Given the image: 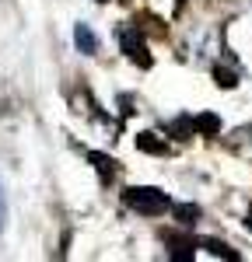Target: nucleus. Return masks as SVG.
<instances>
[{
    "label": "nucleus",
    "mask_w": 252,
    "mask_h": 262,
    "mask_svg": "<svg viewBox=\"0 0 252 262\" xmlns=\"http://www.w3.org/2000/svg\"><path fill=\"white\" fill-rule=\"evenodd\" d=\"M123 203L130 210L144 213V217H161L165 210H172V200L161 189H154V185H130L123 192Z\"/></svg>",
    "instance_id": "1"
},
{
    "label": "nucleus",
    "mask_w": 252,
    "mask_h": 262,
    "mask_svg": "<svg viewBox=\"0 0 252 262\" xmlns=\"http://www.w3.org/2000/svg\"><path fill=\"white\" fill-rule=\"evenodd\" d=\"M119 46H123L126 60H133L137 67H151V53H147V42L137 35V28H123V32H119Z\"/></svg>",
    "instance_id": "2"
},
{
    "label": "nucleus",
    "mask_w": 252,
    "mask_h": 262,
    "mask_svg": "<svg viewBox=\"0 0 252 262\" xmlns=\"http://www.w3.org/2000/svg\"><path fill=\"white\" fill-rule=\"evenodd\" d=\"M74 42H77V49H81L84 56H95V53H98V35H95L91 25H84V21L74 28Z\"/></svg>",
    "instance_id": "3"
},
{
    "label": "nucleus",
    "mask_w": 252,
    "mask_h": 262,
    "mask_svg": "<svg viewBox=\"0 0 252 262\" xmlns=\"http://www.w3.org/2000/svg\"><path fill=\"white\" fill-rule=\"evenodd\" d=\"M137 150H144V154H168V143L165 137H158V133H137Z\"/></svg>",
    "instance_id": "4"
},
{
    "label": "nucleus",
    "mask_w": 252,
    "mask_h": 262,
    "mask_svg": "<svg viewBox=\"0 0 252 262\" xmlns=\"http://www.w3.org/2000/svg\"><path fill=\"white\" fill-rule=\"evenodd\" d=\"M193 129L200 137H214V133H221V119L214 112H200V116H193Z\"/></svg>",
    "instance_id": "5"
},
{
    "label": "nucleus",
    "mask_w": 252,
    "mask_h": 262,
    "mask_svg": "<svg viewBox=\"0 0 252 262\" xmlns=\"http://www.w3.org/2000/svg\"><path fill=\"white\" fill-rule=\"evenodd\" d=\"M172 217L182 224V227H189V224L200 221V206L196 203H172Z\"/></svg>",
    "instance_id": "6"
},
{
    "label": "nucleus",
    "mask_w": 252,
    "mask_h": 262,
    "mask_svg": "<svg viewBox=\"0 0 252 262\" xmlns=\"http://www.w3.org/2000/svg\"><path fill=\"white\" fill-rule=\"evenodd\" d=\"M214 81H217V88L231 91V88H238V74L228 70V67H214Z\"/></svg>",
    "instance_id": "7"
},
{
    "label": "nucleus",
    "mask_w": 252,
    "mask_h": 262,
    "mask_svg": "<svg viewBox=\"0 0 252 262\" xmlns=\"http://www.w3.org/2000/svg\"><path fill=\"white\" fill-rule=\"evenodd\" d=\"M91 161H95V168H98V175H102L105 182L116 179V161H112V158H105V154H91Z\"/></svg>",
    "instance_id": "8"
},
{
    "label": "nucleus",
    "mask_w": 252,
    "mask_h": 262,
    "mask_svg": "<svg viewBox=\"0 0 252 262\" xmlns=\"http://www.w3.org/2000/svg\"><path fill=\"white\" fill-rule=\"evenodd\" d=\"M203 248H207L210 255H217V259H231V262L238 259V252H231L224 242H203Z\"/></svg>",
    "instance_id": "9"
},
{
    "label": "nucleus",
    "mask_w": 252,
    "mask_h": 262,
    "mask_svg": "<svg viewBox=\"0 0 252 262\" xmlns=\"http://www.w3.org/2000/svg\"><path fill=\"white\" fill-rule=\"evenodd\" d=\"M4 221H7V206H4V192H0V231H4Z\"/></svg>",
    "instance_id": "10"
},
{
    "label": "nucleus",
    "mask_w": 252,
    "mask_h": 262,
    "mask_svg": "<svg viewBox=\"0 0 252 262\" xmlns=\"http://www.w3.org/2000/svg\"><path fill=\"white\" fill-rule=\"evenodd\" d=\"M245 227L252 231V206H249V213H245Z\"/></svg>",
    "instance_id": "11"
},
{
    "label": "nucleus",
    "mask_w": 252,
    "mask_h": 262,
    "mask_svg": "<svg viewBox=\"0 0 252 262\" xmlns=\"http://www.w3.org/2000/svg\"><path fill=\"white\" fill-rule=\"evenodd\" d=\"M95 4H109V0H95Z\"/></svg>",
    "instance_id": "12"
}]
</instances>
